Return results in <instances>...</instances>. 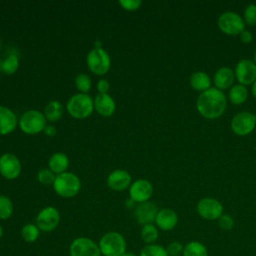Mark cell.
I'll list each match as a JSON object with an SVG mask.
<instances>
[{"label":"cell","mask_w":256,"mask_h":256,"mask_svg":"<svg viewBox=\"0 0 256 256\" xmlns=\"http://www.w3.org/2000/svg\"><path fill=\"white\" fill-rule=\"evenodd\" d=\"M138 256H168L166 248L159 244H147L141 250Z\"/></svg>","instance_id":"29"},{"label":"cell","mask_w":256,"mask_h":256,"mask_svg":"<svg viewBox=\"0 0 256 256\" xmlns=\"http://www.w3.org/2000/svg\"><path fill=\"white\" fill-rule=\"evenodd\" d=\"M134 203H135V202H134L132 199H130V198H129V199L127 200V202H126V205H127L129 208H131V207H133Z\"/></svg>","instance_id":"40"},{"label":"cell","mask_w":256,"mask_h":256,"mask_svg":"<svg viewBox=\"0 0 256 256\" xmlns=\"http://www.w3.org/2000/svg\"><path fill=\"white\" fill-rule=\"evenodd\" d=\"M178 223V216L176 212L169 208H164L158 211L155 224L156 227L163 231H170L176 227Z\"/></svg>","instance_id":"17"},{"label":"cell","mask_w":256,"mask_h":256,"mask_svg":"<svg viewBox=\"0 0 256 256\" xmlns=\"http://www.w3.org/2000/svg\"><path fill=\"white\" fill-rule=\"evenodd\" d=\"M64 109L61 104V102L57 100H52L47 103V105L44 108V116L46 120L50 122H55L59 120L63 115Z\"/></svg>","instance_id":"22"},{"label":"cell","mask_w":256,"mask_h":256,"mask_svg":"<svg viewBox=\"0 0 256 256\" xmlns=\"http://www.w3.org/2000/svg\"><path fill=\"white\" fill-rule=\"evenodd\" d=\"M252 94H253V96L256 98V80H255V82L252 84Z\"/></svg>","instance_id":"41"},{"label":"cell","mask_w":256,"mask_h":256,"mask_svg":"<svg viewBox=\"0 0 256 256\" xmlns=\"http://www.w3.org/2000/svg\"><path fill=\"white\" fill-rule=\"evenodd\" d=\"M235 76L241 85L253 84L256 80V63L250 59L240 60L235 68Z\"/></svg>","instance_id":"14"},{"label":"cell","mask_w":256,"mask_h":256,"mask_svg":"<svg viewBox=\"0 0 256 256\" xmlns=\"http://www.w3.org/2000/svg\"><path fill=\"white\" fill-rule=\"evenodd\" d=\"M247 98H248V90L244 85H241V84L234 85L229 91V99L235 105L244 103L247 100Z\"/></svg>","instance_id":"24"},{"label":"cell","mask_w":256,"mask_h":256,"mask_svg":"<svg viewBox=\"0 0 256 256\" xmlns=\"http://www.w3.org/2000/svg\"><path fill=\"white\" fill-rule=\"evenodd\" d=\"M152 194L153 186L151 182L146 179H138L129 187V198L138 204L147 202Z\"/></svg>","instance_id":"13"},{"label":"cell","mask_w":256,"mask_h":256,"mask_svg":"<svg viewBox=\"0 0 256 256\" xmlns=\"http://www.w3.org/2000/svg\"><path fill=\"white\" fill-rule=\"evenodd\" d=\"M168 256H180L183 254L184 246L179 241H172L166 247Z\"/></svg>","instance_id":"34"},{"label":"cell","mask_w":256,"mask_h":256,"mask_svg":"<svg viewBox=\"0 0 256 256\" xmlns=\"http://www.w3.org/2000/svg\"><path fill=\"white\" fill-rule=\"evenodd\" d=\"M98 246L103 256H122L127 252V244L124 236L116 231L105 233L99 239Z\"/></svg>","instance_id":"2"},{"label":"cell","mask_w":256,"mask_h":256,"mask_svg":"<svg viewBox=\"0 0 256 256\" xmlns=\"http://www.w3.org/2000/svg\"><path fill=\"white\" fill-rule=\"evenodd\" d=\"M190 85L197 91H206L210 88L211 80L208 74L202 71L195 72L190 77Z\"/></svg>","instance_id":"23"},{"label":"cell","mask_w":256,"mask_h":256,"mask_svg":"<svg viewBox=\"0 0 256 256\" xmlns=\"http://www.w3.org/2000/svg\"><path fill=\"white\" fill-rule=\"evenodd\" d=\"M97 90H98V93L100 94H106L109 90V87H110V84L109 82L106 80V79H100L98 82H97Z\"/></svg>","instance_id":"37"},{"label":"cell","mask_w":256,"mask_h":256,"mask_svg":"<svg viewBox=\"0 0 256 256\" xmlns=\"http://www.w3.org/2000/svg\"><path fill=\"white\" fill-rule=\"evenodd\" d=\"M244 22L250 26L256 24V4H250L244 11Z\"/></svg>","instance_id":"33"},{"label":"cell","mask_w":256,"mask_h":256,"mask_svg":"<svg viewBox=\"0 0 256 256\" xmlns=\"http://www.w3.org/2000/svg\"><path fill=\"white\" fill-rule=\"evenodd\" d=\"M60 223V213L53 206L44 207L36 216V225L43 232H51Z\"/></svg>","instance_id":"9"},{"label":"cell","mask_w":256,"mask_h":256,"mask_svg":"<svg viewBox=\"0 0 256 256\" xmlns=\"http://www.w3.org/2000/svg\"><path fill=\"white\" fill-rule=\"evenodd\" d=\"M158 229L154 224L143 225L140 231V237L146 244H154L158 239Z\"/></svg>","instance_id":"28"},{"label":"cell","mask_w":256,"mask_h":256,"mask_svg":"<svg viewBox=\"0 0 256 256\" xmlns=\"http://www.w3.org/2000/svg\"><path fill=\"white\" fill-rule=\"evenodd\" d=\"M53 188L57 195L63 198H71L80 191L81 181L76 174L66 171L56 175Z\"/></svg>","instance_id":"3"},{"label":"cell","mask_w":256,"mask_h":256,"mask_svg":"<svg viewBox=\"0 0 256 256\" xmlns=\"http://www.w3.org/2000/svg\"><path fill=\"white\" fill-rule=\"evenodd\" d=\"M18 124L24 133L34 135L44 131L46 127V118L44 113L40 112L39 110L31 109L25 111L21 115Z\"/></svg>","instance_id":"5"},{"label":"cell","mask_w":256,"mask_h":256,"mask_svg":"<svg viewBox=\"0 0 256 256\" xmlns=\"http://www.w3.org/2000/svg\"><path fill=\"white\" fill-rule=\"evenodd\" d=\"M43 132H44L45 135L48 136V137H53V136H55L56 133H57L56 128H55L54 126H52V125H46V127H45V129H44Z\"/></svg>","instance_id":"39"},{"label":"cell","mask_w":256,"mask_h":256,"mask_svg":"<svg viewBox=\"0 0 256 256\" xmlns=\"http://www.w3.org/2000/svg\"><path fill=\"white\" fill-rule=\"evenodd\" d=\"M89 70L95 75H105L111 67V59L103 48H94L89 51L86 58Z\"/></svg>","instance_id":"6"},{"label":"cell","mask_w":256,"mask_h":256,"mask_svg":"<svg viewBox=\"0 0 256 256\" xmlns=\"http://www.w3.org/2000/svg\"><path fill=\"white\" fill-rule=\"evenodd\" d=\"M254 60H255V63H256V51H255V53H254Z\"/></svg>","instance_id":"45"},{"label":"cell","mask_w":256,"mask_h":256,"mask_svg":"<svg viewBox=\"0 0 256 256\" xmlns=\"http://www.w3.org/2000/svg\"><path fill=\"white\" fill-rule=\"evenodd\" d=\"M92 85L91 78L87 74H78L75 77V86L80 91V93L87 94V92L90 90Z\"/></svg>","instance_id":"31"},{"label":"cell","mask_w":256,"mask_h":256,"mask_svg":"<svg viewBox=\"0 0 256 256\" xmlns=\"http://www.w3.org/2000/svg\"><path fill=\"white\" fill-rule=\"evenodd\" d=\"M48 166L49 169L54 173V174H61L66 172L68 166H69V158L66 154L57 152L54 153L48 161Z\"/></svg>","instance_id":"21"},{"label":"cell","mask_w":256,"mask_h":256,"mask_svg":"<svg viewBox=\"0 0 256 256\" xmlns=\"http://www.w3.org/2000/svg\"><path fill=\"white\" fill-rule=\"evenodd\" d=\"M66 108L68 113L76 119H85L89 117L94 110V100L84 93H77L67 101Z\"/></svg>","instance_id":"4"},{"label":"cell","mask_w":256,"mask_h":256,"mask_svg":"<svg viewBox=\"0 0 256 256\" xmlns=\"http://www.w3.org/2000/svg\"><path fill=\"white\" fill-rule=\"evenodd\" d=\"M3 234H4V230H3V227L0 225V239L2 238Z\"/></svg>","instance_id":"44"},{"label":"cell","mask_w":256,"mask_h":256,"mask_svg":"<svg viewBox=\"0 0 256 256\" xmlns=\"http://www.w3.org/2000/svg\"><path fill=\"white\" fill-rule=\"evenodd\" d=\"M141 0H120L119 5L126 11H136L140 8Z\"/></svg>","instance_id":"35"},{"label":"cell","mask_w":256,"mask_h":256,"mask_svg":"<svg viewBox=\"0 0 256 256\" xmlns=\"http://www.w3.org/2000/svg\"><path fill=\"white\" fill-rule=\"evenodd\" d=\"M183 256H208V250L199 241H191L184 246Z\"/></svg>","instance_id":"25"},{"label":"cell","mask_w":256,"mask_h":256,"mask_svg":"<svg viewBox=\"0 0 256 256\" xmlns=\"http://www.w3.org/2000/svg\"><path fill=\"white\" fill-rule=\"evenodd\" d=\"M122 256H138V255H136L135 253H133V252H126L124 255H122Z\"/></svg>","instance_id":"43"},{"label":"cell","mask_w":256,"mask_h":256,"mask_svg":"<svg viewBox=\"0 0 256 256\" xmlns=\"http://www.w3.org/2000/svg\"><path fill=\"white\" fill-rule=\"evenodd\" d=\"M197 212L203 219L218 220L223 214V206L217 199L206 197L198 202Z\"/></svg>","instance_id":"12"},{"label":"cell","mask_w":256,"mask_h":256,"mask_svg":"<svg viewBox=\"0 0 256 256\" xmlns=\"http://www.w3.org/2000/svg\"><path fill=\"white\" fill-rule=\"evenodd\" d=\"M0 68L6 75L14 74L19 68V58L17 54H9L0 64Z\"/></svg>","instance_id":"26"},{"label":"cell","mask_w":256,"mask_h":256,"mask_svg":"<svg viewBox=\"0 0 256 256\" xmlns=\"http://www.w3.org/2000/svg\"><path fill=\"white\" fill-rule=\"evenodd\" d=\"M255 126L256 115L248 111H243L236 114L231 121L232 131L239 136L248 135L254 130Z\"/></svg>","instance_id":"10"},{"label":"cell","mask_w":256,"mask_h":256,"mask_svg":"<svg viewBox=\"0 0 256 256\" xmlns=\"http://www.w3.org/2000/svg\"><path fill=\"white\" fill-rule=\"evenodd\" d=\"M94 48H102V43L100 42V40H97L94 44Z\"/></svg>","instance_id":"42"},{"label":"cell","mask_w":256,"mask_h":256,"mask_svg":"<svg viewBox=\"0 0 256 256\" xmlns=\"http://www.w3.org/2000/svg\"><path fill=\"white\" fill-rule=\"evenodd\" d=\"M218 27L225 34L238 35L244 30L245 22L237 13L227 11L219 16Z\"/></svg>","instance_id":"7"},{"label":"cell","mask_w":256,"mask_h":256,"mask_svg":"<svg viewBox=\"0 0 256 256\" xmlns=\"http://www.w3.org/2000/svg\"><path fill=\"white\" fill-rule=\"evenodd\" d=\"M22 165L17 156L12 153H4L0 156V174L8 180H14L21 174Z\"/></svg>","instance_id":"11"},{"label":"cell","mask_w":256,"mask_h":256,"mask_svg":"<svg viewBox=\"0 0 256 256\" xmlns=\"http://www.w3.org/2000/svg\"><path fill=\"white\" fill-rule=\"evenodd\" d=\"M70 256H101L98 243L88 237H77L69 246Z\"/></svg>","instance_id":"8"},{"label":"cell","mask_w":256,"mask_h":256,"mask_svg":"<svg viewBox=\"0 0 256 256\" xmlns=\"http://www.w3.org/2000/svg\"><path fill=\"white\" fill-rule=\"evenodd\" d=\"M13 203L11 199L5 195H0V219L7 220L13 214Z\"/></svg>","instance_id":"30"},{"label":"cell","mask_w":256,"mask_h":256,"mask_svg":"<svg viewBox=\"0 0 256 256\" xmlns=\"http://www.w3.org/2000/svg\"><path fill=\"white\" fill-rule=\"evenodd\" d=\"M94 109L101 116L109 117L114 114L116 110V103L108 93H98L94 98Z\"/></svg>","instance_id":"18"},{"label":"cell","mask_w":256,"mask_h":256,"mask_svg":"<svg viewBox=\"0 0 256 256\" xmlns=\"http://www.w3.org/2000/svg\"><path fill=\"white\" fill-rule=\"evenodd\" d=\"M218 225L223 230H231L234 226V220L230 215L222 214L218 219Z\"/></svg>","instance_id":"36"},{"label":"cell","mask_w":256,"mask_h":256,"mask_svg":"<svg viewBox=\"0 0 256 256\" xmlns=\"http://www.w3.org/2000/svg\"><path fill=\"white\" fill-rule=\"evenodd\" d=\"M40 236V229L36 224L27 223L21 228V237L27 243H33L38 240Z\"/></svg>","instance_id":"27"},{"label":"cell","mask_w":256,"mask_h":256,"mask_svg":"<svg viewBox=\"0 0 256 256\" xmlns=\"http://www.w3.org/2000/svg\"><path fill=\"white\" fill-rule=\"evenodd\" d=\"M239 35H240V40H241L243 43H250V42H252V40H253V36H252L251 32L248 31V30H245V29H244Z\"/></svg>","instance_id":"38"},{"label":"cell","mask_w":256,"mask_h":256,"mask_svg":"<svg viewBox=\"0 0 256 256\" xmlns=\"http://www.w3.org/2000/svg\"><path fill=\"white\" fill-rule=\"evenodd\" d=\"M18 124L15 113L8 107L0 105V135H7L13 132Z\"/></svg>","instance_id":"19"},{"label":"cell","mask_w":256,"mask_h":256,"mask_svg":"<svg viewBox=\"0 0 256 256\" xmlns=\"http://www.w3.org/2000/svg\"><path fill=\"white\" fill-rule=\"evenodd\" d=\"M227 99L225 94L217 88L203 91L197 98L196 108L200 115L207 119H216L226 110Z\"/></svg>","instance_id":"1"},{"label":"cell","mask_w":256,"mask_h":256,"mask_svg":"<svg viewBox=\"0 0 256 256\" xmlns=\"http://www.w3.org/2000/svg\"><path fill=\"white\" fill-rule=\"evenodd\" d=\"M0 256H1V254H0Z\"/></svg>","instance_id":"47"},{"label":"cell","mask_w":256,"mask_h":256,"mask_svg":"<svg viewBox=\"0 0 256 256\" xmlns=\"http://www.w3.org/2000/svg\"><path fill=\"white\" fill-rule=\"evenodd\" d=\"M37 178L38 181L43 185H53L56 175L50 169L43 168L38 172Z\"/></svg>","instance_id":"32"},{"label":"cell","mask_w":256,"mask_h":256,"mask_svg":"<svg viewBox=\"0 0 256 256\" xmlns=\"http://www.w3.org/2000/svg\"><path fill=\"white\" fill-rule=\"evenodd\" d=\"M131 175L122 169L112 171L107 177V185L114 191H122L131 185Z\"/></svg>","instance_id":"16"},{"label":"cell","mask_w":256,"mask_h":256,"mask_svg":"<svg viewBox=\"0 0 256 256\" xmlns=\"http://www.w3.org/2000/svg\"><path fill=\"white\" fill-rule=\"evenodd\" d=\"M235 79L234 71L229 67L219 68L214 75V84L217 89L225 90L232 86Z\"/></svg>","instance_id":"20"},{"label":"cell","mask_w":256,"mask_h":256,"mask_svg":"<svg viewBox=\"0 0 256 256\" xmlns=\"http://www.w3.org/2000/svg\"><path fill=\"white\" fill-rule=\"evenodd\" d=\"M158 211L159 210L154 203L147 201L144 203H140L136 206L134 210V216L137 222L142 226L147 224H153V222H155Z\"/></svg>","instance_id":"15"},{"label":"cell","mask_w":256,"mask_h":256,"mask_svg":"<svg viewBox=\"0 0 256 256\" xmlns=\"http://www.w3.org/2000/svg\"><path fill=\"white\" fill-rule=\"evenodd\" d=\"M0 46H1V40H0Z\"/></svg>","instance_id":"46"}]
</instances>
